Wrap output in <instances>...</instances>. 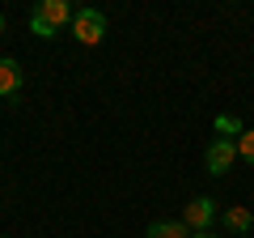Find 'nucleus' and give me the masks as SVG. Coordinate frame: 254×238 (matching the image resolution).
<instances>
[{
  "label": "nucleus",
  "mask_w": 254,
  "mask_h": 238,
  "mask_svg": "<svg viewBox=\"0 0 254 238\" xmlns=\"http://www.w3.org/2000/svg\"><path fill=\"white\" fill-rule=\"evenodd\" d=\"M76 13L68 9V0H43V4H34V13H30V30H34L38 38H55L64 26H72Z\"/></svg>",
  "instance_id": "obj_1"
},
{
  "label": "nucleus",
  "mask_w": 254,
  "mask_h": 238,
  "mask_svg": "<svg viewBox=\"0 0 254 238\" xmlns=\"http://www.w3.org/2000/svg\"><path fill=\"white\" fill-rule=\"evenodd\" d=\"M72 34H76V43L98 47V43H102V34H106V17H102L98 9H81V13L72 17Z\"/></svg>",
  "instance_id": "obj_2"
},
{
  "label": "nucleus",
  "mask_w": 254,
  "mask_h": 238,
  "mask_svg": "<svg viewBox=\"0 0 254 238\" xmlns=\"http://www.w3.org/2000/svg\"><path fill=\"white\" fill-rule=\"evenodd\" d=\"M212 217H216V200H212V196H195V200L182 209V226H187L190 234L212 230Z\"/></svg>",
  "instance_id": "obj_3"
},
{
  "label": "nucleus",
  "mask_w": 254,
  "mask_h": 238,
  "mask_svg": "<svg viewBox=\"0 0 254 238\" xmlns=\"http://www.w3.org/2000/svg\"><path fill=\"white\" fill-rule=\"evenodd\" d=\"M233 157H237V140H229V136H212V145H208V153H203V162H208L212 174H229Z\"/></svg>",
  "instance_id": "obj_4"
},
{
  "label": "nucleus",
  "mask_w": 254,
  "mask_h": 238,
  "mask_svg": "<svg viewBox=\"0 0 254 238\" xmlns=\"http://www.w3.org/2000/svg\"><path fill=\"white\" fill-rule=\"evenodd\" d=\"M17 90H21V68H17V60H0V98H17Z\"/></svg>",
  "instance_id": "obj_5"
},
{
  "label": "nucleus",
  "mask_w": 254,
  "mask_h": 238,
  "mask_svg": "<svg viewBox=\"0 0 254 238\" xmlns=\"http://www.w3.org/2000/svg\"><path fill=\"white\" fill-rule=\"evenodd\" d=\"M225 226L233 230V234H246V230L254 226V213L246 209V204H233V209H225Z\"/></svg>",
  "instance_id": "obj_6"
},
{
  "label": "nucleus",
  "mask_w": 254,
  "mask_h": 238,
  "mask_svg": "<svg viewBox=\"0 0 254 238\" xmlns=\"http://www.w3.org/2000/svg\"><path fill=\"white\" fill-rule=\"evenodd\" d=\"M148 238H190V230L182 221H153L148 226Z\"/></svg>",
  "instance_id": "obj_7"
},
{
  "label": "nucleus",
  "mask_w": 254,
  "mask_h": 238,
  "mask_svg": "<svg viewBox=\"0 0 254 238\" xmlns=\"http://www.w3.org/2000/svg\"><path fill=\"white\" fill-rule=\"evenodd\" d=\"M237 157H246V162H254V128L237 136Z\"/></svg>",
  "instance_id": "obj_8"
},
{
  "label": "nucleus",
  "mask_w": 254,
  "mask_h": 238,
  "mask_svg": "<svg viewBox=\"0 0 254 238\" xmlns=\"http://www.w3.org/2000/svg\"><path fill=\"white\" fill-rule=\"evenodd\" d=\"M216 132H225V136H242L246 128H242V123H237L233 115H220V119H216Z\"/></svg>",
  "instance_id": "obj_9"
},
{
  "label": "nucleus",
  "mask_w": 254,
  "mask_h": 238,
  "mask_svg": "<svg viewBox=\"0 0 254 238\" xmlns=\"http://www.w3.org/2000/svg\"><path fill=\"white\" fill-rule=\"evenodd\" d=\"M190 238H212V230H203V234H190Z\"/></svg>",
  "instance_id": "obj_10"
},
{
  "label": "nucleus",
  "mask_w": 254,
  "mask_h": 238,
  "mask_svg": "<svg viewBox=\"0 0 254 238\" xmlns=\"http://www.w3.org/2000/svg\"><path fill=\"white\" fill-rule=\"evenodd\" d=\"M0 30H4V17H0Z\"/></svg>",
  "instance_id": "obj_11"
}]
</instances>
